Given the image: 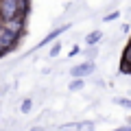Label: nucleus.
I'll use <instances>...</instances> for the list:
<instances>
[{"label":"nucleus","instance_id":"1","mask_svg":"<svg viewBox=\"0 0 131 131\" xmlns=\"http://www.w3.org/2000/svg\"><path fill=\"white\" fill-rule=\"evenodd\" d=\"M28 7H31V0H0V20L7 22V20H13L18 15L26 18Z\"/></svg>","mask_w":131,"mask_h":131},{"label":"nucleus","instance_id":"2","mask_svg":"<svg viewBox=\"0 0 131 131\" xmlns=\"http://www.w3.org/2000/svg\"><path fill=\"white\" fill-rule=\"evenodd\" d=\"M18 42H20V35L18 33H13V31H9V28H0V52H9V50H13L15 46H18Z\"/></svg>","mask_w":131,"mask_h":131},{"label":"nucleus","instance_id":"3","mask_svg":"<svg viewBox=\"0 0 131 131\" xmlns=\"http://www.w3.org/2000/svg\"><path fill=\"white\" fill-rule=\"evenodd\" d=\"M92 72H94V61H85V63L74 66V68L70 70V74L74 77V79H83V77L92 74Z\"/></svg>","mask_w":131,"mask_h":131},{"label":"nucleus","instance_id":"4","mask_svg":"<svg viewBox=\"0 0 131 131\" xmlns=\"http://www.w3.org/2000/svg\"><path fill=\"white\" fill-rule=\"evenodd\" d=\"M24 15H18V18H13V20H7V22H2V26L5 28H9V31H13V33H18V35H22L24 33Z\"/></svg>","mask_w":131,"mask_h":131},{"label":"nucleus","instance_id":"5","mask_svg":"<svg viewBox=\"0 0 131 131\" xmlns=\"http://www.w3.org/2000/svg\"><path fill=\"white\" fill-rule=\"evenodd\" d=\"M63 131H94V122L92 120H83V122H70V125H61Z\"/></svg>","mask_w":131,"mask_h":131},{"label":"nucleus","instance_id":"6","mask_svg":"<svg viewBox=\"0 0 131 131\" xmlns=\"http://www.w3.org/2000/svg\"><path fill=\"white\" fill-rule=\"evenodd\" d=\"M66 31H68V24H66V26H59V28H57V31H52L50 35H48V37H44L42 42H39V46H46V44L55 42V39H57V37H59V35H61V33H66ZM39 46H37V48H39Z\"/></svg>","mask_w":131,"mask_h":131},{"label":"nucleus","instance_id":"7","mask_svg":"<svg viewBox=\"0 0 131 131\" xmlns=\"http://www.w3.org/2000/svg\"><path fill=\"white\" fill-rule=\"evenodd\" d=\"M101 37H103V33H101V31H92V33L88 35V37H85V42H88L90 46H94V44H98V42H101Z\"/></svg>","mask_w":131,"mask_h":131},{"label":"nucleus","instance_id":"8","mask_svg":"<svg viewBox=\"0 0 131 131\" xmlns=\"http://www.w3.org/2000/svg\"><path fill=\"white\" fill-rule=\"evenodd\" d=\"M120 63H127V66H131V42L127 44V48L122 50V61Z\"/></svg>","mask_w":131,"mask_h":131},{"label":"nucleus","instance_id":"9","mask_svg":"<svg viewBox=\"0 0 131 131\" xmlns=\"http://www.w3.org/2000/svg\"><path fill=\"white\" fill-rule=\"evenodd\" d=\"M31 107H33V101H31V98H26V101H22V107H20V109H22V114H28V112H31Z\"/></svg>","mask_w":131,"mask_h":131},{"label":"nucleus","instance_id":"10","mask_svg":"<svg viewBox=\"0 0 131 131\" xmlns=\"http://www.w3.org/2000/svg\"><path fill=\"white\" fill-rule=\"evenodd\" d=\"M81 88H83V81H81V79H74V81L70 83V88H68V90H72V92H77V90H81Z\"/></svg>","mask_w":131,"mask_h":131},{"label":"nucleus","instance_id":"11","mask_svg":"<svg viewBox=\"0 0 131 131\" xmlns=\"http://www.w3.org/2000/svg\"><path fill=\"white\" fill-rule=\"evenodd\" d=\"M118 15H120V11H112V13H107V15L103 18V22H112V20H116Z\"/></svg>","mask_w":131,"mask_h":131},{"label":"nucleus","instance_id":"12","mask_svg":"<svg viewBox=\"0 0 131 131\" xmlns=\"http://www.w3.org/2000/svg\"><path fill=\"white\" fill-rule=\"evenodd\" d=\"M116 103L122 105V107H127V109H131V101L129 98H116Z\"/></svg>","mask_w":131,"mask_h":131},{"label":"nucleus","instance_id":"13","mask_svg":"<svg viewBox=\"0 0 131 131\" xmlns=\"http://www.w3.org/2000/svg\"><path fill=\"white\" fill-rule=\"evenodd\" d=\"M59 50H61V44H59V42L52 44V48H50V57H57V55H59Z\"/></svg>","mask_w":131,"mask_h":131},{"label":"nucleus","instance_id":"14","mask_svg":"<svg viewBox=\"0 0 131 131\" xmlns=\"http://www.w3.org/2000/svg\"><path fill=\"white\" fill-rule=\"evenodd\" d=\"M114 131H131V127H120V129H114Z\"/></svg>","mask_w":131,"mask_h":131},{"label":"nucleus","instance_id":"15","mask_svg":"<svg viewBox=\"0 0 131 131\" xmlns=\"http://www.w3.org/2000/svg\"><path fill=\"white\" fill-rule=\"evenodd\" d=\"M33 131H44V129H33Z\"/></svg>","mask_w":131,"mask_h":131},{"label":"nucleus","instance_id":"16","mask_svg":"<svg viewBox=\"0 0 131 131\" xmlns=\"http://www.w3.org/2000/svg\"><path fill=\"white\" fill-rule=\"evenodd\" d=\"M0 57H5V52H0Z\"/></svg>","mask_w":131,"mask_h":131},{"label":"nucleus","instance_id":"17","mask_svg":"<svg viewBox=\"0 0 131 131\" xmlns=\"http://www.w3.org/2000/svg\"><path fill=\"white\" fill-rule=\"evenodd\" d=\"M0 28H2V20H0Z\"/></svg>","mask_w":131,"mask_h":131}]
</instances>
